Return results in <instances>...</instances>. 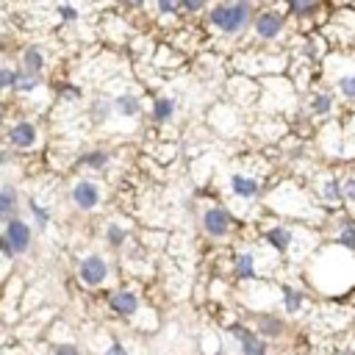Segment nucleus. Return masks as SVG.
Masks as SVG:
<instances>
[{"mask_svg": "<svg viewBox=\"0 0 355 355\" xmlns=\"http://www.w3.org/2000/svg\"><path fill=\"white\" fill-rule=\"evenodd\" d=\"M352 3H355V0H352Z\"/></svg>", "mask_w": 355, "mask_h": 355, "instance_id": "obj_43", "label": "nucleus"}, {"mask_svg": "<svg viewBox=\"0 0 355 355\" xmlns=\"http://www.w3.org/2000/svg\"><path fill=\"white\" fill-rule=\"evenodd\" d=\"M178 111H181V103H178V98H172V95H164V92H161V95H156V98L150 100L148 117H150V122H153V125L164 128V125L175 122Z\"/></svg>", "mask_w": 355, "mask_h": 355, "instance_id": "obj_18", "label": "nucleus"}, {"mask_svg": "<svg viewBox=\"0 0 355 355\" xmlns=\"http://www.w3.org/2000/svg\"><path fill=\"white\" fill-rule=\"evenodd\" d=\"M242 350H244V355H266V347H264V341L261 339H255L253 333H242Z\"/></svg>", "mask_w": 355, "mask_h": 355, "instance_id": "obj_34", "label": "nucleus"}, {"mask_svg": "<svg viewBox=\"0 0 355 355\" xmlns=\"http://www.w3.org/2000/svg\"><path fill=\"white\" fill-rule=\"evenodd\" d=\"M89 122L92 125H106V122H111V117H114V108H111V98L108 95H98V98H92V103H89Z\"/></svg>", "mask_w": 355, "mask_h": 355, "instance_id": "obj_23", "label": "nucleus"}, {"mask_svg": "<svg viewBox=\"0 0 355 355\" xmlns=\"http://www.w3.org/2000/svg\"><path fill=\"white\" fill-rule=\"evenodd\" d=\"M47 67V58H45V50L39 45H28L23 53H20V69L25 73H34V76H42Z\"/></svg>", "mask_w": 355, "mask_h": 355, "instance_id": "obj_22", "label": "nucleus"}, {"mask_svg": "<svg viewBox=\"0 0 355 355\" xmlns=\"http://www.w3.org/2000/svg\"><path fill=\"white\" fill-rule=\"evenodd\" d=\"M122 3H125V9H133V12H141V9H145V3H148V0H122Z\"/></svg>", "mask_w": 355, "mask_h": 355, "instance_id": "obj_40", "label": "nucleus"}, {"mask_svg": "<svg viewBox=\"0 0 355 355\" xmlns=\"http://www.w3.org/2000/svg\"><path fill=\"white\" fill-rule=\"evenodd\" d=\"M341 194L347 205H355V167H347L341 172Z\"/></svg>", "mask_w": 355, "mask_h": 355, "instance_id": "obj_31", "label": "nucleus"}, {"mask_svg": "<svg viewBox=\"0 0 355 355\" xmlns=\"http://www.w3.org/2000/svg\"><path fill=\"white\" fill-rule=\"evenodd\" d=\"M45 89V78L42 76H34V73H25V69H20V81H17V95L23 98H34Z\"/></svg>", "mask_w": 355, "mask_h": 355, "instance_id": "obj_25", "label": "nucleus"}, {"mask_svg": "<svg viewBox=\"0 0 355 355\" xmlns=\"http://www.w3.org/2000/svg\"><path fill=\"white\" fill-rule=\"evenodd\" d=\"M339 108H341V100L336 98V92H333L328 84H314V87L303 95V106H300L303 117H306V119H317V122H330V119H336Z\"/></svg>", "mask_w": 355, "mask_h": 355, "instance_id": "obj_8", "label": "nucleus"}, {"mask_svg": "<svg viewBox=\"0 0 355 355\" xmlns=\"http://www.w3.org/2000/svg\"><path fill=\"white\" fill-rule=\"evenodd\" d=\"M17 81H20V67H14V64H0V95L14 92V89H17Z\"/></svg>", "mask_w": 355, "mask_h": 355, "instance_id": "obj_26", "label": "nucleus"}, {"mask_svg": "<svg viewBox=\"0 0 355 355\" xmlns=\"http://www.w3.org/2000/svg\"><path fill=\"white\" fill-rule=\"evenodd\" d=\"M214 0H181V12L189 14V17H197V14H208Z\"/></svg>", "mask_w": 355, "mask_h": 355, "instance_id": "obj_32", "label": "nucleus"}, {"mask_svg": "<svg viewBox=\"0 0 355 355\" xmlns=\"http://www.w3.org/2000/svg\"><path fill=\"white\" fill-rule=\"evenodd\" d=\"M56 14H58L61 23H76V20H78V9L69 6V3H61V6L56 9Z\"/></svg>", "mask_w": 355, "mask_h": 355, "instance_id": "obj_37", "label": "nucleus"}, {"mask_svg": "<svg viewBox=\"0 0 355 355\" xmlns=\"http://www.w3.org/2000/svg\"><path fill=\"white\" fill-rule=\"evenodd\" d=\"M12 159H14V156H12V150H9V148H0V170L9 167V164H12Z\"/></svg>", "mask_w": 355, "mask_h": 355, "instance_id": "obj_39", "label": "nucleus"}, {"mask_svg": "<svg viewBox=\"0 0 355 355\" xmlns=\"http://www.w3.org/2000/svg\"><path fill=\"white\" fill-rule=\"evenodd\" d=\"M319 76L344 106H355V53H330L319 67Z\"/></svg>", "mask_w": 355, "mask_h": 355, "instance_id": "obj_4", "label": "nucleus"}, {"mask_svg": "<svg viewBox=\"0 0 355 355\" xmlns=\"http://www.w3.org/2000/svg\"><path fill=\"white\" fill-rule=\"evenodd\" d=\"M78 164H81L84 170H89V172H103V170H108V164H111V153L103 150V148H95V150H87V153L78 159Z\"/></svg>", "mask_w": 355, "mask_h": 355, "instance_id": "obj_24", "label": "nucleus"}, {"mask_svg": "<svg viewBox=\"0 0 355 355\" xmlns=\"http://www.w3.org/2000/svg\"><path fill=\"white\" fill-rule=\"evenodd\" d=\"M330 53H352L355 50V6H336L328 12L325 23L317 28Z\"/></svg>", "mask_w": 355, "mask_h": 355, "instance_id": "obj_6", "label": "nucleus"}, {"mask_svg": "<svg viewBox=\"0 0 355 355\" xmlns=\"http://www.w3.org/2000/svg\"><path fill=\"white\" fill-rule=\"evenodd\" d=\"M236 228H239V222H236V217L231 214L225 205H220V203H205V205L200 208V231H203V236H205L208 242L222 244V242L233 239Z\"/></svg>", "mask_w": 355, "mask_h": 355, "instance_id": "obj_7", "label": "nucleus"}, {"mask_svg": "<svg viewBox=\"0 0 355 355\" xmlns=\"http://www.w3.org/2000/svg\"><path fill=\"white\" fill-rule=\"evenodd\" d=\"M153 14L159 20H178L181 12V0H153Z\"/></svg>", "mask_w": 355, "mask_h": 355, "instance_id": "obj_27", "label": "nucleus"}, {"mask_svg": "<svg viewBox=\"0 0 355 355\" xmlns=\"http://www.w3.org/2000/svg\"><path fill=\"white\" fill-rule=\"evenodd\" d=\"M314 192H317V200L325 205V208H341L344 205V194H341V175L333 172V170H325L314 178Z\"/></svg>", "mask_w": 355, "mask_h": 355, "instance_id": "obj_13", "label": "nucleus"}, {"mask_svg": "<svg viewBox=\"0 0 355 355\" xmlns=\"http://www.w3.org/2000/svg\"><path fill=\"white\" fill-rule=\"evenodd\" d=\"M303 106V95L297 92V87L292 84L289 76H272L261 81V98H258V108L261 117H277L286 119L292 114H297Z\"/></svg>", "mask_w": 355, "mask_h": 355, "instance_id": "obj_3", "label": "nucleus"}, {"mask_svg": "<svg viewBox=\"0 0 355 355\" xmlns=\"http://www.w3.org/2000/svg\"><path fill=\"white\" fill-rule=\"evenodd\" d=\"M125 242H128V228L122 222H108L106 225V244L119 250V247H125Z\"/></svg>", "mask_w": 355, "mask_h": 355, "instance_id": "obj_28", "label": "nucleus"}, {"mask_svg": "<svg viewBox=\"0 0 355 355\" xmlns=\"http://www.w3.org/2000/svg\"><path fill=\"white\" fill-rule=\"evenodd\" d=\"M3 239L9 242V247H12V253L20 258V255H25L28 250H31V244H34V231H31V225L25 222V220H12V222H6L3 225Z\"/></svg>", "mask_w": 355, "mask_h": 355, "instance_id": "obj_17", "label": "nucleus"}, {"mask_svg": "<svg viewBox=\"0 0 355 355\" xmlns=\"http://www.w3.org/2000/svg\"><path fill=\"white\" fill-rule=\"evenodd\" d=\"M111 277V261L100 253H89L78 261V280L87 289H100Z\"/></svg>", "mask_w": 355, "mask_h": 355, "instance_id": "obj_12", "label": "nucleus"}, {"mask_svg": "<svg viewBox=\"0 0 355 355\" xmlns=\"http://www.w3.org/2000/svg\"><path fill=\"white\" fill-rule=\"evenodd\" d=\"M6 125V111H3V106H0V128Z\"/></svg>", "mask_w": 355, "mask_h": 355, "instance_id": "obj_42", "label": "nucleus"}, {"mask_svg": "<svg viewBox=\"0 0 355 355\" xmlns=\"http://www.w3.org/2000/svg\"><path fill=\"white\" fill-rule=\"evenodd\" d=\"M352 53H355V50H352Z\"/></svg>", "mask_w": 355, "mask_h": 355, "instance_id": "obj_44", "label": "nucleus"}, {"mask_svg": "<svg viewBox=\"0 0 355 355\" xmlns=\"http://www.w3.org/2000/svg\"><path fill=\"white\" fill-rule=\"evenodd\" d=\"M280 6L289 14V20L303 23L300 34L317 31L328 17V0H280Z\"/></svg>", "mask_w": 355, "mask_h": 355, "instance_id": "obj_9", "label": "nucleus"}, {"mask_svg": "<svg viewBox=\"0 0 355 355\" xmlns=\"http://www.w3.org/2000/svg\"><path fill=\"white\" fill-rule=\"evenodd\" d=\"M236 275L239 277H253L255 275V255L253 253H242L236 258Z\"/></svg>", "mask_w": 355, "mask_h": 355, "instance_id": "obj_35", "label": "nucleus"}, {"mask_svg": "<svg viewBox=\"0 0 355 355\" xmlns=\"http://www.w3.org/2000/svg\"><path fill=\"white\" fill-rule=\"evenodd\" d=\"M53 352H56V355H81L76 344H56V350H53Z\"/></svg>", "mask_w": 355, "mask_h": 355, "instance_id": "obj_38", "label": "nucleus"}, {"mask_svg": "<svg viewBox=\"0 0 355 355\" xmlns=\"http://www.w3.org/2000/svg\"><path fill=\"white\" fill-rule=\"evenodd\" d=\"M225 98H228V103H233L242 111H255L258 98H261V81L231 73L225 78Z\"/></svg>", "mask_w": 355, "mask_h": 355, "instance_id": "obj_10", "label": "nucleus"}, {"mask_svg": "<svg viewBox=\"0 0 355 355\" xmlns=\"http://www.w3.org/2000/svg\"><path fill=\"white\" fill-rule=\"evenodd\" d=\"M58 98H61V100H69V103H78V100L84 98V92H81L76 84H61V87H58Z\"/></svg>", "mask_w": 355, "mask_h": 355, "instance_id": "obj_36", "label": "nucleus"}, {"mask_svg": "<svg viewBox=\"0 0 355 355\" xmlns=\"http://www.w3.org/2000/svg\"><path fill=\"white\" fill-rule=\"evenodd\" d=\"M336 242H339L341 247H350V250H355V220H341V222H339Z\"/></svg>", "mask_w": 355, "mask_h": 355, "instance_id": "obj_30", "label": "nucleus"}, {"mask_svg": "<svg viewBox=\"0 0 355 355\" xmlns=\"http://www.w3.org/2000/svg\"><path fill=\"white\" fill-rule=\"evenodd\" d=\"M228 183H231L233 197H239V200H253L261 194V181L253 172H233L228 178Z\"/></svg>", "mask_w": 355, "mask_h": 355, "instance_id": "obj_19", "label": "nucleus"}, {"mask_svg": "<svg viewBox=\"0 0 355 355\" xmlns=\"http://www.w3.org/2000/svg\"><path fill=\"white\" fill-rule=\"evenodd\" d=\"M208 122H211V128H217V130H222V133H228V136H233L231 128L242 130V125H244V122H242V108H236V106L228 103V100H220V103L211 106Z\"/></svg>", "mask_w": 355, "mask_h": 355, "instance_id": "obj_14", "label": "nucleus"}, {"mask_svg": "<svg viewBox=\"0 0 355 355\" xmlns=\"http://www.w3.org/2000/svg\"><path fill=\"white\" fill-rule=\"evenodd\" d=\"M139 306H141V300H139V295H136L133 289H117V292H111V297H108V308H111L117 317H133V314L139 311Z\"/></svg>", "mask_w": 355, "mask_h": 355, "instance_id": "obj_21", "label": "nucleus"}, {"mask_svg": "<svg viewBox=\"0 0 355 355\" xmlns=\"http://www.w3.org/2000/svg\"><path fill=\"white\" fill-rule=\"evenodd\" d=\"M255 17V0H217L205 14V28L220 39H244L250 36Z\"/></svg>", "mask_w": 355, "mask_h": 355, "instance_id": "obj_2", "label": "nucleus"}, {"mask_svg": "<svg viewBox=\"0 0 355 355\" xmlns=\"http://www.w3.org/2000/svg\"><path fill=\"white\" fill-rule=\"evenodd\" d=\"M39 139H42L39 125L31 119H20V122L9 125V130H6V141L14 150H34L39 145Z\"/></svg>", "mask_w": 355, "mask_h": 355, "instance_id": "obj_15", "label": "nucleus"}, {"mask_svg": "<svg viewBox=\"0 0 355 355\" xmlns=\"http://www.w3.org/2000/svg\"><path fill=\"white\" fill-rule=\"evenodd\" d=\"M286 36L292 39V20L283 12V6H266L261 12H255L253 17V28H250V39L253 45L261 47H286Z\"/></svg>", "mask_w": 355, "mask_h": 355, "instance_id": "obj_5", "label": "nucleus"}, {"mask_svg": "<svg viewBox=\"0 0 355 355\" xmlns=\"http://www.w3.org/2000/svg\"><path fill=\"white\" fill-rule=\"evenodd\" d=\"M20 214V192L14 183H0V222H12Z\"/></svg>", "mask_w": 355, "mask_h": 355, "instance_id": "obj_20", "label": "nucleus"}, {"mask_svg": "<svg viewBox=\"0 0 355 355\" xmlns=\"http://www.w3.org/2000/svg\"><path fill=\"white\" fill-rule=\"evenodd\" d=\"M69 203L78 211H84V214H95V211L103 208V203H106V189L95 178H78L73 183V189H69Z\"/></svg>", "mask_w": 355, "mask_h": 355, "instance_id": "obj_11", "label": "nucleus"}, {"mask_svg": "<svg viewBox=\"0 0 355 355\" xmlns=\"http://www.w3.org/2000/svg\"><path fill=\"white\" fill-rule=\"evenodd\" d=\"M289 50L286 47H261V45H247L231 53L228 67L236 76H247L255 81L272 78V76H286L289 73Z\"/></svg>", "mask_w": 355, "mask_h": 355, "instance_id": "obj_1", "label": "nucleus"}, {"mask_svg": "<svg viewBox=\"0 0 355 355\" xmlns=\"http://www.w3.org/2000/svg\"><path fill=\"white\" fill-rule=\"evenodd\" d=\"M258 333L266 339H280L283 336V322L277 317H258Z\"/></svg>", "mask_w": 355, "mask_h": 355, "instance_id": "obj_29", "label": "nucleus"}, {"mask_svg": "<svg viewBox=\"0 0 355 355\" xmlns=\"http://www.w3.org/2000/svg\"><path fill=\"white\" fill-rule=\"evenodd\" d=\"M106 355H128V350H125V347H122V344H111V347H108V352H106Z\"/></svg>", "mask_w": 355, "mask_h": 355, "instance_id": "obj_41", "label": "nucleus"}, {"mask_svg": "<svg viewBox=\"0 0 355 355\" xmlns=\"http://www.w3.org/2000/svg\"><path fill=\"white\" fill-rule=\"evenodd\" d=\"M28 211H31V217H34V222H36V228H39V231H45V228L50 225V211H47V208H42L34 197L28 200Z\"/></svg>", "mask_w": 355, "mask_h": 355, "instance_id": "obj_33", "label": "nucleus"}, {"mask_svg": "<svg viewBox=\"0 0 355 355\" xmlns=\"http://www.w3.org/2000/svg\"><path fill=\"white\" fill-rule=\"evenodd\" d=\"M111 108H114V117H117V119L139 122L141 114H145V100H141L139 92L125 89V92H117V95L111 98Z\"/></svg>", "mask_w": 355, "mask_h": 355, "instance_id": "obj_16", "label": "nucleus"}]
</instances>
